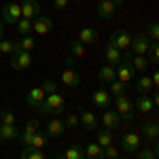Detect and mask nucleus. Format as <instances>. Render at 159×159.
<instances>
[{"instance_id": "obj_38", "label": "nucleus", "mask_w": 159, "mask_h": 159, "mask_svg": "<svg viewBox=\"0 0 159 159\" xmlns=\"http://www.w3.org/2000/svg\"><path fill=\"white\" fill-rule=\"evenodd\" d=\"M144 36H147L151 43H157V38H159V25L157 24H151L147 28V32H144Z\"/></svg>"}, {"instance_id": "obj_12", "label": "nucleus", "mask_w": 159, "mask_h": 159, "mask_svg": "<svg viewBox=\"0 0 159 159\" xmlns=\"http://www.w3.org/2000/svg\"><path fill=\"white\" fill-rule=\"evenodd\" d=\"M148 38L144 36V32H140V34H136L132 36V45H129V51H132V55H147L148 51Z\"/></svg>"}, {"instance_id": "obj_18", "label": "nucleus", "mask_w": 159, "mask_h": 159, "mask_svg": "<svg viewBox=\"0 0 159 159\" xmlns=\"http://www.w3.org/2000/svg\"><path fill=\"white\" fill-rule=\"evenodd\" d=\"M55 159H85V148L79 144H70L64 153H57Z\"/></svg>"}, {"instance_id": "obj_11", "label": "nucleus", "mask_w": 159, "mask_h": 159, "mask_svg": "<svg viewBox=\"0 0 159 159\" xmlns=\"http://www.w3.org/2000/svg\"><path fill=\"white\" fill-rule=\"evenodd\" d=\"M32 64V55L30 51H17L11 55V68L13 70H28Z\"/></svg>"}, {"instance_id": "obj_20", "label": "nucleus", "mask_w": 159, "mask_h": 159, "mask_svg": "<svg viewBox=\"0 0 159 159\" xmlns=\"http://www.w3.org/2000/svg\"><path fill=\"white\" fill-rule=\"evenodd\" d=\"M115 11H117V7L110 2V0H100V4H98V17L100 19H112L115 17Z\"/></svg>"}, {"instance_id": "obj_7", "label": "nucleus", "mask_w": 159, "mask_h": 159, "mask_svg": "<svg viewBox=\"0 0 159 159\" xmlns=\"http://www.w3.org/2000/svg\"><path fill=\"white\" fill-rule=\"evenodd\" d=\"M108 45H112L115 49H119V51H127L129 45H132V36H129L125 30H112Z\"/></svg>"}, {"instance_id": "obj_23", "label": "nucleus", "mask_w": 159, "mask_h": 159, "mask_svg": "<svg viewBox=\"0 0 159 159\" xmlns=\"http://www.w3.org/2000/svg\"><path fill=\"white\" fill-rule=\"evenodd\" d=\"M19 138V129L15 125H0V142H9Z\"/></svg>"}, {"instance_id": "obj_39", "label": "nucleus", "mask_w": 159, "mask_h": 159, "mask_svg": "<svg viewBox=\"0 0 159 159\" xmlns=\"http://www.w3.org/2000/svg\"><path fill=\"white\" fill-rule=\"evenodd\" d=\"M0 125H15V112L11 110L0 112Z\"/></svg>"}, {"instance_id": "obj_25", "label": "nucleus", "mask_w": 159, "mask_h": 159, "mask_svg": "<svg viewBox=\"0 0 159 159\" xmlns=\"http://www.w3.org/2000/svg\"><path fill=\"white\" fill-rule=\"evenodd\" d=\"M47 142H49V136L47 134H43V132H36L34 134V138L30 140V144L24 148H36V151H43V148L47 147Z\"/></svg>"}, {"instance_id": "obj_24", "label": "nucleus", "mask_w": 159, "mask_h": 159, "mask_svg": "<svg viewBox=\"0 0 159 159\" xmlns=\"http://www.w3.org/2000/svg\"><path fill=\"white\" fill-rule=\"evenodd\" d=\"M142 136L147 138V140H157V136H159V125L155 119H151L148 123H144L142 125Z\"/></svg>"}, {"instance_id": "obj_17", "label": "nucleus", "mask_w": 159, "mask_h": 159, "mask_svg": "<svg viewBox=\"0 0 159 159\" xmlns=\"http://www.w3.org/2000/svg\"><path fill=\"white\" fill-rule=\"evenodd\" d=\"M93 104L100 106V108H108L110 104H112V96L108 93V89H104V87H98L96 91H93Z\"/></svg>"}, {"instance_id": "obj_10", "label": "nucleus", "mask_w": 159, "mask_h": 159, "mask_svg": "<svg viewBox=\"0 0 159 159\" xmlns=\"http://www.w3.org/2000/svg\"><path fill=\"white\" fill-rule=\"evenodd\" d=\"M121 148L127 153V155H134L136 151L140 148V136L136 132H127V134L121 136Z\"/></svg>"}, {"instance_id": "obj_42", "label": "nucleus", "mask_w": 159, "mask_h": 159, "mask_svg": "<svg viewBox=\"0 0 159 159\" xmlns=\"http://www.w3.org/2000/svg\"><path fill=\"white\" fill-rule=\"evenodd\" d=\"M0 53H13V40L2 38L0 40Z\"/></svg>"}, {"instance_id": "obj_4", "label": "nucleus", "mask_w": 159, "mask_h": 159, "mask_svg": "<svg viewBox=\"0 0 159 159\" xmlns=\"http://www.w3.org/2000/svg\"><path fill=\"white\" fill-rule=\"evenodd\" d=\"M21 19V4L19 0H11L2 7V21L9 25H15L17 21Z\"/></svg>"}, {"instance_id": "obj_44", "label": "nucleus", "mask_w": 159, "mask_h": 159, "mask_svg": "<svg viewBox=\"0 0 159 159\" xmlns=\"http://www.w3.org/2000/svg\"><path fill=\"white\" fill-rule=\"evenodd\" d=\"M68 2H70V0H53V9H55V11H64V9L68 7Z\"/></svg>"}, {"instance_id": "obj_46", "label": "nucleus", "mask_w": 159, "mask_h": 159, "mask_svg": "<svg viewBox=\"0 0 159 159\" xmlns=\"http://www.w3.org/2000/svg\"><path fill=\"white\" fill-rule=\"evenodd\" d=\"M2 38H4V21L0 19V40H2Z\"/></svg>"}, {"instance_id": "obj_31", "label": "nucleus", "mask_w": 159, "mask_h": 159, "mask_svg": "<svg viewBox=\"0 0 159 159\" xmlns=\"http://www.w3.org/2000/svg\"><path fill=\"white\" fill-rule=\"evenodd\" d=\"M136 89H138L140 93H147V96H148V91L153 89V81H151V76H147V74L140 76V79L136 81Z\"/></svg>"}, {"instance_id": "obj_36", "label": "nucleus", "mask_w": 159, "mask_h": 159, "mask_svg": "<svg viewBox=\"0 0 159 159\" xmlns=\"http://www.w3.org/2000/svg\"><path fill=\"white\" fill-rule=\"evenodd\" d=\"M21 159H47L43 151H36V148H24L21 151Z\"/></svg>"}, {"instance_id": "obj_22", "label": "nucleus", "mask_w": 159, "mask_h": 159, "mask_svg": "<svg viewBox=\"0 0 159 159\" xmlns=\"http://www.w3.org/2000/svg\"><path fill=\"white\" fill-rule=\"evenodd\" d=\"M98 40V32L93 30V28H83V30H79V43H83L85 47H89V45H93Z\"/></svg>"}, {"instance_id": "obj_13", "label": "nucleus", "mask_w": 159, "mask_h": 159, "mask_svg": "<svg viewBox=\"0 0 159 159\" xmlns=\"http://www.w3.org/2000/svg\"><path fill=\"white\" fill-rule=\"evenodd\" d=\"M38 125H40V121H38V119H28V121H25L24 132H19V142H21L24 147H28V144H30V140H32V138H34V134L38 132Z\"/></svg>"}, {"instance_id": "obj_15", "label": "nucleus", "mask_w": 159, "mask_h": 159, "mask_svg": "<svg viewBox=\"0 0 159 159\" xmlns=\"http://www.w3.org/2000/svg\"><path fill=\"white\" fill-rule=\"evenodd\" d=\"M66 129H68L66 123L61 121V119H57V117H53V119L47 123V132H45V134L49 136V138H61Z\"/></svg>"}, {"instance_id": "obj_9", "label": "nucleus", "mask_w": 159, "mask_h": 159, "mask_svg": "<svg viewBox=\"0 0 159 159\" xmlns=\"http://www.w3.org/2000/svg\"><path fill=\"white\" fill-rule=\"evenodd\" d=\"M100 121H102V125H104V129L115 132V129H119V125H121V117L117 115V110L104 108V112L100 115Z\"/></svg>"}, {"instance_id": "obj_19", "label": "nucleus", "mask_w": 159, "mask_h": 159, "mask_svg": "<svg viewBox=\"0 0 159 159\" xmlns=\"http://www.w3.org/2000/svg\"><path fill=\"white\" fill-rule=\"evenodd\" d=\"M98 81H100V83H104V85H108V83H112V81H117L115 66H110V64L100 66V70H98Z\"/></svg>"}, {"instance_id": "obj_21", "label": "nucleus", "mask_w": 159, "mask_h": 159, "mask_svg": "<svg viewBox=\"0 0 159 159\" xmlns=\"http://www.w3.org/2000/svg\"><path fill=\"white\" fill-rule=\"evenodd\" d=\"M43 100H45V91H43V89H40V85H38V87H34V89H30V91H28L25 104H28L30 108H36Z\"/></svg>"}, {"instance_id": "obj_1", "label": "nucleus", "mask_w": 159, "mask_h": 159, "mask_svg": "<svg viewBox=\"0 0 159 159\" xmlns=\"http://www.w3.org/2000/svg\"><path fill=\"white\" fill-rule=\"evenodd\" d=\"M64 106H66V100H64L61 93H49L36 106V110H38V115H61Z\"/></svg>"}, {"instance_id": "obj_26", "label": "nucleus", "mask_w": 159, "mask_h": 159, "mask_svg": "<svg viewBox=\"0 0 159 159\" xmlns=\"http://www.w3.org/2000/svg\"><path fill=\"white\" fill-rule=\"evenodd\" d=\"M85 157L87 159H106L104 157V148L100 147L98 142H91L85 147Z\"/></svg>"}, {"instance_id": "obj_32", "label": "nucleus", "mask_w": 159, "mask_h": 159, "mask_svg": "<svg viewBox=\"0 0 159 159\" xmlns=\"http://www.w3.org/2000/svg\"><path fill=\"white\" fill-rule=\"evenodd\" d=\"M108 93L110 96H125L127 93V85H123L121 81H112V83H108Z\"/></svg>"}, {"instance_id": "obj_30", "label": "nucleus", "mask_w": 159, "mask_h": 159, "mask_svg": "<svg viewBox=\"0 0 159 159\" xmlns=\"http://www.w3.org/2000/svg\"><path fill=\"white\" fill-rule=\"evenodd\" d=\"M129 64L134 66V70H140V72L147 70L148 66H151L148 60H147V55H132V57H129Z\"/></svg>"}, {"instance_id": "obj_16", "label": "nucleus", "mask_w": 159, "mask_h": 159, "mask_svg": "<svg viewBox=\"0 0 159 159\" xmlns=\"http://www.w3.org/2000/svg\"><path fill=\"white\" fill-rule=\"evenodd\" d=\"M79 123L85 127L87 132H96L98 129V117L91 112V110H81V115H79Z\"/></svg>"}, {"instance_id": "obj_27", "label": "nucleus", "mask_w": 159, "mask_h": 159, "mask_svg": "<svg viewBox=\"0 0 159 159\" xmlns=\"http://www.w3.org/2000/svg\"><path fill=\"white\" fill-rule=\"evenodd\" d=\"M93 134H96V142H98L102 148H106V147L112 144V132H108V129H96Z\"/></svg>"}, {"instance_id": "obj_45", "label": "nucleus", "mask_w": 159, "mask_h": 159, "mask_svg": "<svg viewBox=\"0 0 159 159\" xmlns=\"http://www.w3.org/2000/svg\"><path fill=\"white\" fill-rule=\"evenodd\" d=\"M151 81H153V87L159 85V72L157 70H153V76H151Z\"/></svg>"}, {"instance_id": "obj_43", "label": "nucleus", "mask_w": 159, "mask_h": 159, "mask_svg": "<svg viewBox=\"0 0 159 159\" xmlns=\"http://www.w3.org/2000/svg\"><path fill=\"white\" fill-rule=\"evenodd\" d=\"M64 123H66V127H76V125H79V112H76V115H68Z\"/></svg>"}, {"instance_id": "obj_37", "label": "nucleus", "mask_w": 159, "mask_h": 159, "mask_svg": "<svg viewBox=\"0 0 159 159\" xmlns=\"http://www.w3.org/2000/svg\"><path fill=\"white\" fill-rule=\"evenodd\" d=\"M40 89L45 91V96H49V93H57V83L51 81V79H45V81L40 83Z\"/></svg>"}, {"instance_id": "obj_35", "label": "nucleus", "mask_w": 159, "mask_h": 159, "mask_svg": "<svg viewBox=\"0 0 159 159\" xmlns=\"http://www.w3.org/2000/svg\"><path fill=\"white\" fill-rule=\"evenodd\" d=\"M17 43H19V51H32L36 47V40L30 36V34H28V36H21Z\"/></svg>"}, {"instance_id": "obj_33", "label": "nucleus", "mask_w": 159, "mask_h": 159, "mask_svg": "<svg viewBox=\"0 0 159 159\" xmlns=\"http://www.w3.org/2000/svg\"><path fill=\"white\" fill-rule=\"evenodd\" d=\"M15 30H17L21 36H28V34L32 32V19H24V17H21V19L15 24Z\"/></svg>"}, {"instance_id": "obj_3", "label": "nucleus", "mask_w": 159, "mask_h": 159, "mask_svg": "<svg viewBox=\"0 0 159 159\" xmlns=\"http://www.w3.org/2000/svg\"><path fill=\"white\" fill-rule=\"evenodd\" d=\"M74 60L68 55L66 61H64V72H61V83L66 87H70V89H76V87L81 85V74L74 70Z\"/></svg>"}, {"instance_id": "obj_6", "label": "nucleus", "mask_w": 159, "mask_h": 159, "mask_svg": "<svg viewBox=\"0 0 159 159\" xmlns=\"http://www.w3.org/2000/svg\"><path fill=\"white\" fill-rule=\"evenodd\" d=\"M51 30H53V19H51L49 15H45V13H38L36 17L32 19V32H36V34H49Z\"/></svg>"}, {"instance_id": "obj_47", "label": "nucleus", "mask_w": 159, "mask_h": 159, "mask_svg": "<svg viewBox=\"0 0 159 159\" xmlns=\"http://www.w3.org/2000/svg\"><path fill=\"white\" fill-rule=\"evenodd\" d=\"M110 2H112L115 7H119V4H123V0H110Z\"/></svg>"}, {"instance_id": "obj_2", "label": "nucleus", "mask_w": 159, "mask_h": 159, "mask_svg": "<svg viewBox=\"0 0 159 159\" xmlns=\"http://www.w3.org/2000/svg\"><path fill=\"white\" fill-rule=\"evenodd\" d=\"M112 102H115V110H117V115L121 117V121H134L136 108H134V102L127 98V93L112 98Z\"/></svg>"}, {"instance_id": "obj_49", "label": "nucleus", "mask_w": 159, "mask_h": 159, "mask_svg": "<svg viewBox=\"0 0 159 159\" xmlns=\"http://www.w3.org/2000/svg\"><path fill=\"white\" fill-rule=\"evenodd\" d=\"M74 2H83V0H74Z\"/></svg>"}, {"instance_id": "obj_14", "label": "nucleus", "mask_w": 159, "mask_h": 159, "mask_svg": "<svg viewBox=\"0 0 159 159\" xmlns=\"http://www.w3.org/2000/svg\"><path fill=\"white\" fill-rule=\"evenodd\" d=\"M19 4H21V17L24 19H34L38 13H43L38 0H19Z\"/></svg>"}, {"instance_id": "obj_28", "label": "nucleus", "mask_w": 159, "mask_h": 159, "mask_svg": "<svg viewBox=\"0 0 159 159\" xmlns=\"http://www.w3.org/2000/svg\"><path fill=\"white\" fill-rule=\"evenodd\" d=\"M104 60H106V64H110V66H117V64L121 61V51L115 49L112 45H108L106 51H104Z\"/></svg>"}, {"instance_id": "obj_8", "label": "nucleus", "mask_w": 159, "mask_h": 159, "mask_svg": "<svg viewBox=\"0 0 159 159\" xmlns=\"http://www.w3.org/2000/svg\"><path fill=\"white\" fill-rule=\"evenodd\" d=\"M134 108L140 110L142 115H151L153 110L157 108V96H147V93H140V98H136Z\"/></svg>"}, {"instance_id": "obj_48", "label": "nucleus", "mask_w": 159, "mask_h": 159, "mask_svg": "<svg viewBox=\"0 0 159 159\" xmlns=\"http://www.w3.org/2000/svg\"><path fill=\"white\" fill-rule=\"evenodd\" d=\"M117 159H129V157H117Z\"/></svg>"}, {"instance_id": "obj_40", "label": "nucleus", "mask_w": 159, "mask_h": 159, "mask_svg": "<svg viewBox=\"0 0 159 159\" xmlns=\"http://www.w3.org/2000/svg\"><path fill=\"white\" fill-rule=\"evenodd\" d=\"M147 53H151V64H157V60H159V45L157 43H151Z\"/></svg>"}, {"instance_id": "obj_41", "label": "nucleus", "mask_w": 159, "mask_h": 159, "mask_svg": "<svg viewBox=\"0 0 159 159\" xmlns=\"http://www.w3.org/2000/svg\"><path fill=\"white\" fill-rule=\"evenodd\" d=\"M104 157H106V159H117V157H119V148H115V144L106 147V148H104Z\"/></svg>"}, {"instance_id": "obj_34", "label": "nucleus", "mask_w": 159, "mask_h": 159, "mask_svg": "<svg viewBox=\"0 0 159 159\" xmlns=\"http://www.w3.org/2000/svg\"><path fill=\"white\" fill-rule=\"evenodd\" d=\"M134 155H136L138 159H157V157H159L157 147H153V148H138Z\"/></svg>"}, {"instance_id": "obj_5", "label": "nucleus", "mask_w": 159, "mask_h": 159, "mask_svg": "<svg viewBox=\"0 0 159 159\" xmlns=\"http://www.w3.org/2000/svg\"><path fill=\"white\" fill-rule=\"evenodd\" d=\"M115 74H117V81H121L123 85H129V81H134V66L129 64V60H121L115 66Z\"/></svg>"}, {"instance_id": "obj_29", "label": "nucleus", "mask_w": 159, "mask_h": 159, "mask_svg": "<svg viewBox=\"0 0 159 159\" xmlns=\"http://www.w3.org/2000/svg\"><path fill=\"white\" fill-rule=\"evenodd\" d=\"M85 55H87V47L83 43L74 40L72 45H70V57H72V60H81V57H85Z\"/></svg>"}]
</instances>
